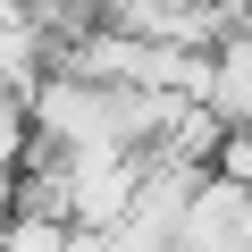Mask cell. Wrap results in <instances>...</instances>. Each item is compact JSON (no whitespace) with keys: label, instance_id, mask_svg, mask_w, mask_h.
<instances>
[{"label":"cell","instance_id":"1","mask_svg":"<svg viewBox=\"0 0 252 252\" xmlns=\"http://www.w3.org/2000/svg\"><path fill=\"white\" fill-rule=\"evenodd\" d=\"M84 227L59 219V210H9V227H0V252H76Z\"/></svg>","mask_w":252,"mask_h":252},{"label":"cell","instance_id":"2","mask_svg":"<svg viewBox=\"0 0 252 252\" xmlns=\"http://www.w3.org/2000/svg\"><path fill=\"white\" fill-rule=\"evenodd\" d=\"M210 177H227V185H244V193H252V118H235V126H227V143H219Z\"/></svg>","mask_w":252,"mask_h":252}]
</instances>
